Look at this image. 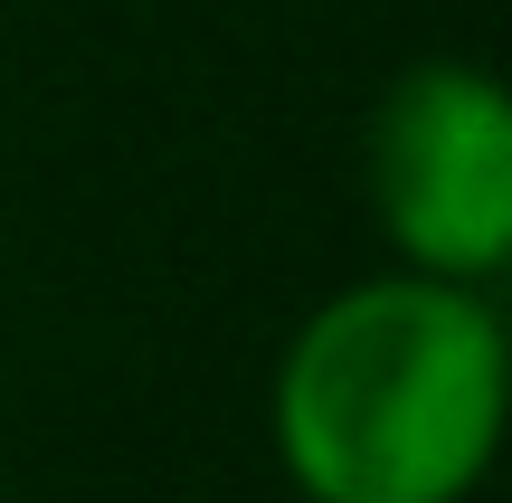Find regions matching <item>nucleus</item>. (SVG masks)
<instances>
[{"label": "nucleus", "instance_id": "obj_1", "mask_svg": "<svg viewBox=\"0 0 512 503\" xmlns=\"http://www.w3.org/2000/svg\"><path fill=\"white\" fill-rule=\"evenodd\" d=\"M512 333L494 285L380 266L285 333L266 447L304 503H475L503 456Z\"/></svg>", "mask_w": 512, "mask_h": 503}, {"label": "nucleus", "instance_id": "obj_2", "mask_svg": "<svg viewBox=\"0 0 512 503\" xmlns=\"http://www.w3.org/2000/svg\"><path fill=\"white\" fill-rule=\"evenodd\" d=\"M361 190L389 266L503 285L512 266V95L484 57H408L361 133Z\"/></svg>", "mask_w": 512, "mask_h": 503}, {"label": "nucleus", "instance_id": "obj_3", "mask_svg": "<svg viewBox=\"0 0 512 503\" xmlns=\"http://www.w3.org/2000/svg\"><path fill=\"white\" fill-rule=\"evenodd\" d=\"M0 494H10V456H0Z\"/></svg>", "mask_w": 512, "mask_h": 503}]
</instances>
